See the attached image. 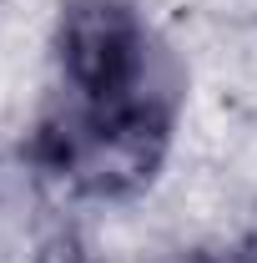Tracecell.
Wrapping results in <instances>:
<instances>
[{
    "mask_svg": "<svg viewBox=\"0 0 257 263\" xmlns=\"http://www.w3.org/2000/svg\"><path fill=\"white\" fill-rule=\"evenodd\" d=\"M172 142V111L166 97H146L116 106V111H76L40 132L35 152L56 177L96 197H126L166 157Z\"/></svg>",
    "mask_w": 257,
    "mask_h": 263,
    "instance_id": "6da1fadb",
    "label": "cell"
},
{
    "mask_svg": "<svg viewBox=\"0 0 257 263\" xmlns=\"http://www.w3.org/2000/svg\"><path fill=\"white\" fill-rule=\"evenodd\" d=\"M56 51L81 111H116L157 97L146 66V31L126 0H71Z\"/></svg>",
    "mask_w": 257,
    "mask_h": 263,
    "instance_id": "7a4b0ae2",
    "label": "cell"
},
{
    "mask_svg": "<svg viewBox=\"0 0 257 263\" xmlns=\"http://www.w3.org/2000/svg\"><path fill=\"white\" fill-rule=\"evenodd\" d=\"M35 263H96V258H91V248H86L81 238H71V233H56V238H46V243H40Z\"/></svg>",
    "mask_w": 257,
    "mask_h": 263,
    "instance_id": "3957f363",
    "label": "cell"
},
{
    "mask_svg": "<svg viewBox=\"0 0 257 263\" xmlns=\"http://www.w3.org/2000/svg\"><path fill=\"white\" fill-rule=\"evenodd\" d=\"M237 263H257V238H247V243L237 248Z\"/></svg>",
    "mask_w": 257,
    "mask_h": 263,
    "instance_id": "277c9868",
    "label": "cell"
}]
</instances>
